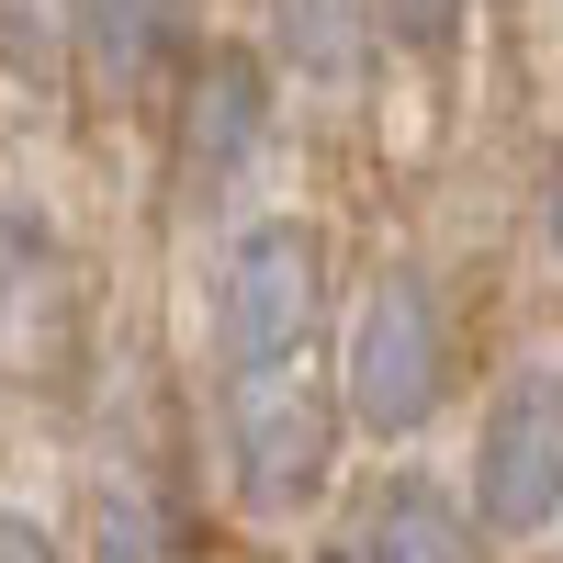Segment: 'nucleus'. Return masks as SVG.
Masks as SVG:
<instances>
[{"label":"nucleus","mask_w":563,"mask_h":563,"mask_svg":"<svg viewBox=\"0 0 563 563\" xmlns=\"http://www.w3.org/2000/svg\"><path fill=\"white\" fill-rule=\"evenodd\" d=\"M316 305H327V238L316 225H249L225 249V282H214V339H225V372L260 384V372H294L305 339H316Z\"/></svg>","instance_id":"1"},{"label":"nucleus","mask_w":563,"mask_h":563,"mask_svg":"<svg viewBox=\"0 0 563 563\" xmlns=\"http://www.w3.org/2000/svg\"><path fill=\"white\" fill-rule=\"evenodd\" d=\"M440 294L417 271H384L372 282V305H361V339H350V417L372 440H406V429H429V406H440Z\"/></svg>","instance_id":"2"},{"label":"nucleus","mask_w":563,"mask_h":563,"mask_svg":"<svg viewBox=\"0 0 563 563\" xmlns=\"http://www.w3.org/2000/svg\"><path fill=\"white\" fill-rule=\"evenodd\" d=\"M474 507H485V530L563 519V372L552 361H530L519 384L496 395L485 440H474Z\"/></svg>","instance_id":"3"},{"label":"nucleus","mask_w":563,"mask_h":563,"mask_svg":"<svg viewBox=\"0 0 563 563\" xmlns=\"http://www.w3.org/2000/svg\"><path fill=\"white\" fill-rule=\"evenodd\" d=\"M327 451H339L327 395H305L294 372L238 384V496L260 507V519H294V507L327 485Z\"/></svg>","instance_id":"4"},{"label":"nucleus","mask_w":563,"mask_h":563,"mask_svg":"<svg viewBox=\"0 0 563 563\" xmlns=\"http://www.w3.org/2000/svg\"><path fill=\"white\" fill-rule=\"evenodd\" d=\"M260 135H271V68L249 57V45L192 57V79H180V192L214 203L225 180L260 158Z\"/></svg>","instance_id":"5"},{"label":"nucleus","mask_w":563,"mask_h":563,"mask_svg":"<svg viewBox=\"0 0 563 563\" xmlns=\"http://www.w3.org/2000/svg\"><path fill=\"white\" fill-rule=\"evenodd\" d=\"M90 563H180V507L158 451H102L90 474Z\"/></svg>","instance_id":"6"},{"label":"nucleus","mask_w":563,"mask_h":563,"mask_svg":"<svg viewBox=\"0 0 563 563\" xmlns=\"http://www.w3.org/2000/svg\"><path fill=\"white\" fill-rule=\"evenodd\" d=\"M180 12H192V0H68V34H79L90 90H102V102H135V90L169 68Z\"/></svg>","instance_id":"7"},{"label":"nucleus","mask_w":563,"mask_h":563,"mask_svg":"<svg viewBox=\"0 0 563 563\" xmlns=\"http://www.w3.org/2000/svg\"><path fill=\"white\" fill-rule=\"evenodd\" d=\"M350 563H474V519L440 496V485H384L372 496V519H361V552Z\"/></svg>","instance_id":"8"},{"label":"nucleus","mask_w":563,"mask_h":563,"mask_svg":"<svg viewBox=\"0 0 563 563\" xmlns=\"http://www.w3.org/2000/svg\"><path fill=\"white\" fill-rule=\"evenodd\" d=\"M271 34L305 79H361L384 45V0H271Z\"/></svg>","instance_id":"9"},{"label":"nucleus","mask_w":563,"mask_h":563,"mask_svg":"<svg viewBox=\"0 0 563 563\" xmlns=\"http://www.w3.org/2000/svg\"><path fill=\"white\" fill-rule=\"evenodd\" d=\"M45 305H57V238H45L23 203H0V361L34 339Z\"/></svg>","instance_id":"10"},{"label":"nucleus","mask_w":563,"mask_h":563,"mask_svg":"<svg viewBox=\"0 0 563 563\" xmlns=\"http://www.w3.org/2000/svg\"><path fill=\"white\" fill-rule=\"evenodd\" d=\"M462 12H474V0H384V34L395 45H451Z\"/></svg>","instance_id":"11"},{"label":"nucleus","mask_w":563,"mask_h":563,"mask_svg":"<svg viewBox=\"0 0 563 563\" xmlns=\"http://www.w3.org/2000/svg\"><path fill=\"white\" fill-rule=\"evenodd\" d=\"M0 563H57V541H45L34 519H12V507H0Z\"/></svg>","instance_id":"12"},{"label":"nucleus","mask_w":563,"mask_h":563,"mask_svg":"<svg viewBox=\"0 0 563 563\" xmlns=\"http://www.w3.org/2000/svg\"><path fill=\"white\" fill-rule=\"evenodd\" d=\"M552 249H563V147H552Z\"/></svg>","instance_id":"13"}]
</instances>
